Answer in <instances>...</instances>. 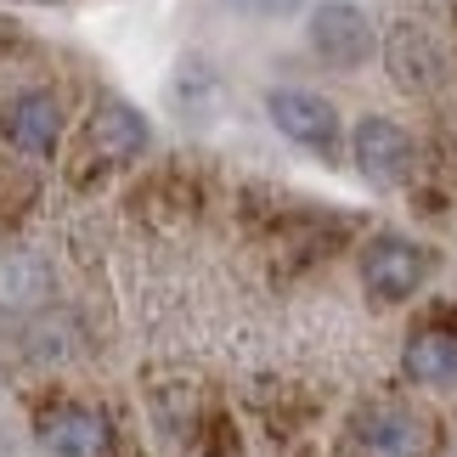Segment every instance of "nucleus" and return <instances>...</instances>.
I'll return each mask as SVG.
<instances>
[{
  "label": "nucleus",
  "mask_w": 457,
  "mask_h": 457,
  "mask_svg": "<svg viewBox=\"0 0 457 457\" xmlns=\"http://www.w3.org/2000/svg\"><path fill=\"white\" fill-rule=\"evenodd\" d=\"M378 34L367 23L361 6H350V0H322V6L311 12V51L333 68H361L373 57Z\"/></svg>",
  "instance_id": "f257e3e1"
},
{
  "label": "nucleus",
  "mask_w": 457,
  "mask_h": 457,
  "mask_svg": "<svg viewBox=\"0 0 457 457\" xmlns=\"http://www.w3.org/2000/svg\"><path fill=\"white\" fill-rule=\"evenodd\" d=\"M266 113H271V125L283 130L288 142H300V147L322 153V158L339 153V113H333V102H328V96L283 85V91H271V96H266Z\"/></svg>",
  "instance_id": "f03ea898"
},
{
  "label": "nucleus",
  "mask_w": 457,
  "mask_h": 457,
  "mask_svg": "<svg viewBox=\"0 0 457 457\" xmlns=\"http://www.w3.org/2000/svg\"><path fill=\"white\" fill-rule=\"evenodd\" d=\"M424 277H429V260L407 237H373L361 249V283L373 300H407V294H418Z\"/></svg>",
  "instance_id": "7ed1b4c3"
},
{
  "label": "nucleus",
  "mask_w": 457,
  "mask_h": 457,
  "mask_svg": "<svg viewBox=\"0 0 457 457\" xmlns=\"http://www.w3.org/2000/svg\"><path fill=\"white\" fill-rule=\"evenodd\" d=\"M350 153H356V170L367 175L373 187H401L407 181V170H412V142H407V130L395 125V119H378V113H367L356 136H350Z\"/></svg>",
  "instance_id": "20e7f679"
},
{
  "label": "nucleus",
  "mask_w": 457,
  "mask_h": 457,
  "mask_svg": "<svg viewBox=\"0 0 457 457\" xmlns=\"http://www.w3.org/2000/svg\"><path fill=\"white\" fill-rule=\"evenodd\" d=\"M361 446H367V457H429L435 452V424L412 407L384 401V407L361 412Z\"/></svg>",
  "instance_id": "39448f33"
},
{
  "label": "nucleus",
  "mask_w": 457,
  "mask_h": 457,
  "mask_svg": "<svg viewBox=\"0 0 457 457\" xmlns=\"http://www.w3.org/2000/svg\"><path fill=\"white\" fill-rule=\"evenodd\" d=\"M0 136H6L17 153L46 158L51 147H57V136H62V108H57V96H46V91H17V96L6 102V113H0Z\"/></svg>",
  "instance_id": "423d86ee"
},
{
  "label": "nucleus",
  "mask_w": 457,
  "mask_h": 457,
  "mask_svg": "<svg viewBox=\"0 0 457 457\" xmlns=\"http://www.w3.org/2000/svg\"><path fill=\"white\" fill-rule=\"evenodd\" d=\"M46 446L57 457H108V418L91 412V407H57L46 412Z\"/></svg>",
  "instance_id": "0eeeda50"
},
{
  "label": "nucleus",
  "mask_w": 457,
  "mask_h": 457,
  "mask_svg": "<svg viewBox=\"0 0 457 457\" xmlns=\"http://www.w3.org/2000/svg\"><path fill=\"white\" fill-rule=\"evenodd\" d=\"M51 294H57V283H51V266L40 254H6L0 260V311H40L51 305Z\"/></svg>",
  "instance_id": "6e6552de"
},
{
  "label": "nucleus",
  "mask_w": 457,
  "mask_h": 457,
  "mask_svg": "<svg viewBox=\"0 0 457 457\" xmlns=\"http://www.w3.org/2000/svg\"><path fill=\"white\" fill-rule=\"evenodd\" d=\"M91 147L102 158H142L147 153V119L130 108V102H102L91 119Z\"/></svg>",
  "instance_id": "1a4fd4ad"
},
{
  "label": "nucleus",
  "mask_w": 457,
  "mask_h": 457,
  "mask_svg": "<svg viewBox=\"0 0 457 457\" xmlns=\"http://www.w3.org/2000/svg\"><path fill=\"white\" fill-rule=\"evenodd\" d=\"M401 367H407L412 384H452L457 378V339L441 328H418L407 350H401Z\"/></svg>",
  "instance_id": "9d476101"
},
{
  "label": "nucleus",
  "mask_w": 457,
  "mask_h": 457,
  "mask_svg": "<svg viewBox=\"0 0 457 457\" xmlns=\"http://www.w3.org/2000/svg\"><path fill=\"white\" fill-rule=\"evenodd\" d=\"M232 6H243V12H254V17H277V12H288L294 0H232Z\"/></svg>",
  "instance_id": "9b49d317"
},
{
  "label": "nucleus",
  "mask_w": 457,
  "mask_h": 457,
  "mask_svg": "<svg viewBox=\"0 0 457 457\" xmlns=\"http://www.w3.org/2000/svg\"><path fill=\"white\" fill-rule=\"evenodd\" d=\"M34 6H57V0H34Z\"/></svg>",
  "instance_id": "f8f14e48"
}]
</instances>
